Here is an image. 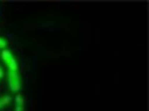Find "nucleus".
I'll list each match as a JSON object with an SVG mask.
<instances>
[{"label": "nucleus", "mask_w": 149, "mask_h": 111, "mask_svg": "<svg viewBox=\"0 0 149 111\" xmlns=\"http://www.w3.org/2000/svg\"><path fill=\"white\" fill-rule=\"evenodd\" d=\"M3 77H4V72H3L2 69L0 67V80L2 79Z\"/></svg>", "instance_id": "423d86ee"}, {"label": "nucleus", "mask_w": 149, "mask_h": 111, "mask_svg": "<svg viewBox=\"0 0 149 111\" xmlns=\"http://www.w3.org/2000/svg\"><path fill=\"white\" fill-rule=\"evenodd\" d=\"M1 59L6 65L7 66L10 71H17L18 70V63L16 60L13 56V54L9 50L5 49L1 52Z\"/></svg>", "instance_id": "f03ea898"}, {"label": "nucleus", "mask_w": 149, "mask_h": 111, "mask_svg": "<svg viewBox=\"0 0 149 111\" xmlns=\"http://www.w3.org/2000/svg\"><path fill=\"white\" fill-rule=\"evenodd\" d=\"M6 46H7V42H6V39L0 36V48L3 49V48H6Z\"/></svg>", "instance_id": "39448f33"}, {"label": "nucleus", "mask_w": 149, "mask_h": 111, "mask_svg": "<svg viewBox=\"0 0 149 111\" xmlns=\"http://www.w3.org/2000/svg\"><path fill=\"white\" fill-rule=\"evenodd\" d=\"M15 111H24V104H25V101H24L23 96L21 94L16 95L15 97Z\"/></svg>", "instance_id": "7ed1b4c3"}, {"label": "nucleus", "mask_w": 149, "mask_h": 111, "mask_svg": "<svg viewBox=\"0 0 149 111\" xmlns=\"http://www.w3.org/2000/svg\"><path fill=\"white\" fill-rule=\"evenodd\" d=\"M12 101V97L10 95H4L0 97V110L8 105Z\"/></svg>", "instance_id": "20e7f679"}, {"label": "nucleus", "mask_w": 149, "mask_h": 111, "mask_svg": "<svg viewBox=\"0 0 149 111\" xmlns=\"http://www.w3.org/2000/svg\"><path fill=\"white\" fill-rule=\"evenodd\" d=\"M8 87L13 92H17L21 89V81L18 72L15 71H8Z\"/></svg>", "instance_id": "f257e3e1"}]
</instances>
